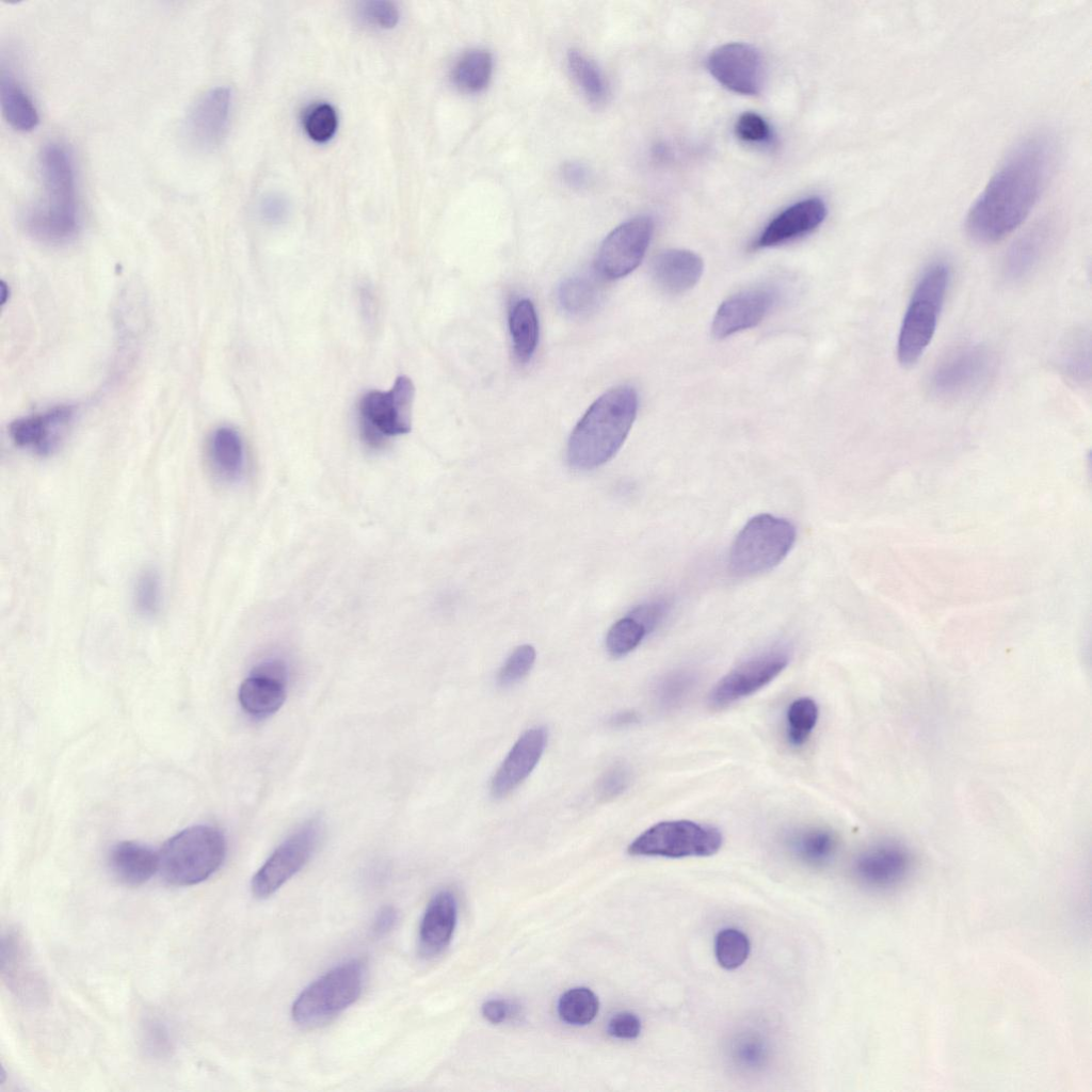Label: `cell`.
Returning <instances> with one entry per match:
<instances>
[{"instance_id": "cell-1", "label": "cell", "mask_w": 1092, "mask_h": 1092, "mask_svg": "<svg viewBox=\"0 0 1092 1092\" xmlns=\"http://www.w3.org/2000/svg\"><path fill=\"white\" fill-rule=\"evenodd\" d=\"M1057 157L1056 139L1048 132H1034L1016 143L967 212L969 238L991 244L1015 230L1039 202Z\"/></svg>"}, {"instance_id": "cell-2", "label": "cell", "mask_w": 1092, "mask_h": 1092, "mask_svg": "<svg viewBox=\"0 0 1092 1092\" xmlns=\"http://www.w3.org/2000/svg\"><path fill=\"white\" fill-rule=\"evenodd\" d=\"M41 194L25 211L22 224L34 240L61 245L76 238L80 213L71 155L61 143L46 144L39 154Z\"/></svg>"}, {"instance_id": "cell-3", "label": "cell", "mask_w": 1092, "mask_h": 1092, "mask_svg": "<svg viewBox=\"0 0 1092 1092\" xmlns=\"http://www.w3.org/2000/svg\"><path fill=\"white\" fill-rule=\"evenodd\" d=\"M637 411L638 395L630 386L611 388L597 398L569 436L571 467L592 470L611 460L624 444Z\"/></svg>"}, {"instance_id": "cell-4", "label": "cell", "mask_w": 1092, "mask_h": 1092, "mask_svg": "<svg viewBox=\"0 0 1092 1092\" xmlns=\"http://www.w3.org/2000/svg\"><path fill=\"white\" fill-rule=\"evenodd\" d=\"M226 840L210 825L187 828L167 839L160 851L159 869L165 882L191 886L207 880L223 864Z\"/></svg>"}, {"instance_id": "cell-5", "label": "cell", "mask_w": 1092, "mask_h": 1092, "mask_svg": "<svg viewBox=\"0 0 1092 1092\" xmlns=\"http://www.w3.org/2000/svg\"><path fill=\"white\" fill-rule=\"evenodd\" d=\"M949 278V268L943 261L933 262L919 277L898 335L897 357L903 367L916 364L931 342Z\"/></svg>"}, {"instance_id": "cell-6", "label": "cell", "mask_w": 1092, "mask_h": 1092, "mask_svg": "<svg viewBox=\"0 0 1092 1092\" xmlns=\"http://www.w3.org/2000/svg\"><path fill=\"white\" fill-rule=\"evenodd\" d=\"M796 528L771 514L752 517L735 537L728 557L730 572L751 577L778 565L796 542Z\"/></svg>"}, {"instance_id": "cell-7", "label": "cell", "mask_w": 1092, "mask_h": 1092, "mask_svg": "<svg viewBox=\"0 0 1092 1092\" xmlns=\"http://www.w3.org/2000/svg\"><path fill=\"white\" fill-rule=\"evenodd\" d=\"M364 976L360 961L351 960L335 966L296 997L291 1009L293 1021L305 1028L331 1021L359 997Z\"/></svg>"}, {"instance_id": "cell-8", "label": "cell", "mask_w": 1092, "mask_h": 1092, "mask_svg": "<svg viewBox=\"0 0 1092 1092\" xmlns=\"http://www.w3.org/2000/svg\"><path fill=\"white\" fill-rule=\"evenodd\" d=\"M719 829L691 820H667L655 823L628 846L633 856L682 858L710 856L722 847Z\"/></svg>"}, {"instance_id": "cell-9", "label": "cell", "mask_w": 1092, "mask_h": 1092, "mask_svg": "<svg viewBox=\"0 0 1092 1092\" xmlns=\"http://www.w3.org/2000/svg\"><path fill=\"white\" fill-rule=\"evenodd\" d=\"M414 396V384L405 375L397 378L387 391L365 394L358 405L363 440L371 448H380L388 437L410 432Z\"/></svg>"}, {"instance_id": "cell-10", "label": "cell", "mask_w": 1092, "mask_h": 1092, "mask_svg": "<svg viewBox=\"0 0 1092 1092\" xmlns=\"http://www.w3.org/2000/svg\"><path fill=\"white\" fill-rule=\"evenodd\" d=\"M993 368L994 357L985 347L960 348L935 367L930 378V391L943 401L963 399L987 381Z\"/></svg>"}, {"instance_id": "cell-11", "label": "cell", "mask_w": 1092, "mask_h": 1092, "mask_svg": "<svg viewBox=\"0 0 1092 1092\" xmlns=\"http://www.w3.org/2000/svg\"><path fill=\"white\" fill-rule=\"evenodd\" d=\"M790 651L785 645L770 647L732 669L712 687L708 703L723 708L771 682L788 665Z\"/></svg>"}, {"instance_id": "cell-12", "label": "cell", "mask_w": 1092, "mask_h": 1092, "mask_svg": "<svg viewBox=\"0 0 1092 1092\" xmlns=\"http://www.w3.org/2000/svg\"><path fill=\"white\" fill-rule=\"evenodd\" d=\"M320 832L321 822L314 818L285 839L253 877V894L267 898L300 871L312 855Z\"/></svg>"}, {"instance_id": "cell-13", "label": "cell", "mask_w": 1092, "mask_h": 1092, "mask_svg": "<svg viewBox=\"0 0 1092 1092\" xmlns=\"http://www.w3.org/2000/svg\"><path fill=\"white\" fill-rule=\"evenodd\" d=\"M654 223L649 216L632 218L614 228L600 244L595 269L601 278L613 280L632 272L649 245Z\"/></svg>"}, {"instance_id": "cell-14", "label": "cell", "mask_w": 1092, "mask_h": 1092, "mask_svg": "<svg viewBox=\"0 0 1092 1092\" xmlns=\"http://www.w3.org/2000/svg\"><path fill=\"white\" fill-rule=\"evenodd\" d=\"M707 67L722 85L736 93L754 95L764 85L762 58L748 44L728 43L719 46L710 52Z\"/></svg>"}, {"instance_id": "cell-15", "label": "cell", "mask_w": 1092, "mask_h": 1092, "mask_svg": "<svg viewBox=\"0 0 1092 1092\" xmlns=\"http://www.w3.org/2000/svg\"><path fill=\"white\" fill-rule=\"evenodd\" d=\"M231 100L229 87L216 86L194 102L183 124V134L189 145L206 151L220 144L229 124Z\"/></svg>"}, {"instance_id": "cell-16", "label": "cell", "mask_w": 1092, "mask_h": 1092, "mask_svg": "<svg viewBox=\"0 0 1092 1092\" xmlns=\"http://www.w3.org/2000/svg\"><path fill=\"white\" fill-rule=\"evenodd\" d=\"M75 417V407L55 405L43 413L14 420L9 433L20 448L30 449L41 455H48L58 449L66 436Z\"/></svg>"}, {"instance_id": "cell-17", "label": "cell", "mask_w": 1092, "mask_h": 1092, "mask_svg": "<svg viewBox=\"0 0 1092 1092\" xmlns=\"http://www.w3.org/2000/svg\"><path fill=\"white\" fill-rule=\"evenodd\" d=\"M777 301V291L769 287L752 288L726 299L718 308L712 335L723 339L760 323Z\"/></svg>"}, {"instance_id": "cell-18", "label": "cell", "mask_w": 1092, "mask_h": 1092, "mask_svg": "<svg viewBox=\"0 0 1092 1092\" xmlns=\"http://www.w3.org/2000/svg\"><path fill=\"white\" fill-rule=\"evenodd\" d=\"M909 850L895 841H882L864 850L855 860L853 870L864 885L886 889L901 883L912 869Z\"/></svg>"}, {"instance_id": "cell-19", "label": "cell", "mask_w": 1092, "mask_h": 1092, "mask_svg": "<svg viewBox=\"0 0 1092 1092\" xmlns=\"http://www.w3.org/2000/svg\"><path fill=\"white\" fill-rule=\"evenodd\" d=\"M547 743L543 726L526 729L515 741L491 781L494 798H503L518 787L539 764Z\"/></svg>"}, {"instance_id": "cell-20", "label": "cell", "mask_w": 1092, "mask_h": 1092, "mask_svg": "<svg viewBox=\"0 0 1092 1092\" xmlns=\"http://www.w3.org/2000/svg\"><path fill=\"white\" fill-rule=\"evenodd\" d=\"M287 669L278 660L257 665L246 677L238 693L243 710L255 718L276 712L286 700Z\"/></svg>"}, {"instance_id": "cell-21", "label": "cell", "mask_w": 1092, "mask_h": 1092, "mask_svg": "<svg viewBox=\"0 0 1092 1092\" xmlns=\"http://www.w3.org/2000/svg\"><path fill=\"white\" fill-rule=\"evenodd\" d=\"M828 209L819 197L799 200L784 209L761 231L754 247H770L802 237L816 229L825 219Z\"/></svg>"}, {"instance_id": "cell-22", "label": "cell", "mask_w": 1092, "mask_h": 1092, "mask_svg": "<svg viewBox=\"0 0 1092 1092\" xmlns=\"http://www.w3.org/2000/svg\"><path fill=\"white\" fill-rule=\"evenodd\" d=\"M456 916V900L451 892L440 890L433 896L419 928V949L422 956L432 958L448 947L455 929Z\"/></svg>"}, {"instance_id": "cell-23", "label": "cell", "mask_w": 1092, "mask_h": 1092, "mask_svg": "<svg viewBox=\"0 0 1092 1092\" xmlns=\"http://www.w3.org/2000/svg\"><path fill=\"white\" fill-rule=\"evenodd\" d=\"M704 270L702 258L687 250H668L658 254L652 263V276L658 287L672 294L693 288Z\"/></svg>"}, {"instance_id": "cell-24", "label": "cell", "mask_w": 1092, "mask_h": 1092, "mask_svg": "<svg viewBox=\"0 0 1092 1092\" xmlns=\"http://www.w3.org/2000/svg\"><path fill=\"white\" fill-rule=\"evenodd\" d=\"M113 876L124 885L136 887L147 882L159 869V855L149 847L135 841L114 845L108 856Z\"/></svg>"}, {"instance_id": "cell-25", "label": "cell", "mask_w": 1092, "mask_h": 1092, "mask_svg": "<svg viewBox=\"0 0 1092 1092\" xmlns=\"http://www.w3.org/2000/svg\"><path fill=\"white\" fill-rule=\"evenodd\" d=\"M1053 238V227L1042 223L1018 237L1006 253L1002 271L1010 282L1031 274L1045 255Z\"/></svg>"}, {"instance_id": "cell-26", "label": "cell", "mask_w": 1092, "mask_h": 1092, "mask_svg": "<svg viewBox=\"0 0 1092 1092\" xmlns=\"http://www.w3.org/2000/svg\"><path fill=\"white\" fill-rule=\"evenodd\" d=\"M0 103L7 124L19 132H30L39 123L34 102L12 71H2L0 78Z\"/></svg>"}, {"instance_id": "cell-27", "label": "cell", "mask_w": 1092, "mask_h": 1092, "mask_svg": "<svg viewBox=\"0 0 1092 1092\" xmlns=\"http://www.w3.org/2000/svg\"><path fill=\"white\" fill-rule=\"evenodd\" d=\"M209 457L218 476L226 481L241 477L244 448L239 433L229 427L218 428L209 440Z\"/></svg>"}, {"instance_id": "cell-28", "label": "cell", "mask_w": 1092, "mask_h": 1092, "mask_svg": "<svg viewBox=\"0 0 1092 1092\" xmlns=\"http://www.w3.org/2000/svg\"><path fill=\"white\" fill-rule=\"evenodd\" d=\"M509 330L513 351L518 362L528 363L539 341V319L534 304L529 299L516 301L509 314Z\"/></svg>"}, {"instance_id": "cell-29", "label": "cell", "mask_w": 1092, "mask_h": 1092, "mask_svg": "<svg viewBox=\"0 0 1092 1092\" xmlns=\"http://www.w3.org/2000/svg\"><path fill=\"white\" fill-rule=\"evenodd\" d=\"M601 300V287L591 276L578 275L566 278L559 287L558 302L561 308L574 317L593 312Z\"/></svg>"}, {"instance_id": "cell-30", "label": "cell", "mask_w": 1092, "mask_h": 1092, "mask_svg": "<svg viewBox=\"0 0 1092 1092\" xmlns=\"http://www.w3.org/2000/svg\"><path fill=\"white\" fill-rule=\"evenodd\" d=\"M788 842L792 853L810 866H822L830 862L837 848L835 835L820 828L796 831Z\"/></svg>"}, {"instance_id": "cell-31", "label": "cell", "mask_w": 1092, "mask_h": 1092, "mask_svg": "<svg viewBox=\"0 0 1092 1092\" xmlns=\"http://www.w3.org/2000/svg\"><path fill=\"white\" fill-rule=\"evenodd\" d=\"M493 74V58L482 49L464 53L452 68V81L462 91L478 93L484 90Z\"/></svg>"}, {"instance_id": "cell-32", "label": "cell", "mask_w": 1092, "mask_h": 1092, "mask_svg": "<svg viewBox=\"0 0 1092 1092\" xmlns=\"http://www.w3.org/2000/svg\"><path fill=\"white\" fill-rule=\"evenodd\" d=\"M568 70L585 97L593 103L604 102L608 96V85L597 65L577 49L567 52Z\"/></svg>"}, {"instance_id": "cell-33", "label": "cell", "mask_w": 1092, "mask_h": 1092, "mask_svg": "<svg viewBox=\"0 0 1092 1092\" xmlns=\"http://www.w3.org/2000/svg\"><path fill=\"white\" fill-rule=\"evenodd\" d=\"M598 1009V997L584 986L567 990L558 1001L559 1017L564 1023L575 1026L590 1024L596 1017Z\"/></svg>"}, {"instance_id": "cell-34", "label": "cell", "mask_w": 1092, "mask_h": 1092, "mask_svg": "<svg viewBox=\"0 0 1092 1092\" xmlns=\"http://www.w3.org/2000/svg\"><path fill=\"white\" fill-rule=\"evenodd\" d=\"M819 718L817 703L810 697H799L786 711V735L793 746L803 745L813 733Z\"/></svg>"}, {"instance_id": "cell-35", "label": "cell", "mask_w": 1092, "mask_h": 1092, "mask_svg": "<svg viewBox=\"0 0 1092 1092\" xmlns=\"http://www.w3.org/2000/svg\"><path fill=\"white\" fill-rule=\"evenodd\" d=\"M695 680L694 673L687 669L667 673L658 679L654 688L657 705L664 710L676 708L689 695Z\"/></svg>"}, {"instance_id": "cell-36", "label": "cell", "mask_w": 1092, "mask_h": 1092, "mask_svg": "<svg viewBox=\"0 0 1092 1092\" xmlns=\"http://www.w3.org/2000/svg\"><path fill=\"white\" fill-rule=\"evenodd\" d=\"M647 635L645 627L627 614L617 620L608 630L606 648L612 657H624L637 648Z\"/></svg>"}, {"instance_id": "cell-37", "label": "cell", "mask_w": 1092, "mask_h": 1092, "mask_svg": "<svg viewBox=\"0 0 1092 1092\" xmlns=\"http://www.w3.org/2000/svg\"><path fill=\"white\" fill-rule=\"evenodd\" d=\"M750 941L740 930L725 928L718 932L714 940V954L718 963L732 970L741 966L750 953Z\"/></svg>"}, {"instance_id": "cell-38", "label": "cell", "mask_w": 1092, "mask_h": 1092, "mask_svg": "<svg viewBox=\"0 0 1092 1092\" xmlns=\"http://www.w3.org/2000/svg\"><path fill=\"white\" fill-rule=\"evenodd\" d=\"M303 127L312 141L317 143L330 141L338 128V115L335 108L327 102L309 106L303 115Z\"/></svg>"}, {"instance_id": "cell-39", "label": "cell", "mask_w": 1092, "mask_h": 1092, "mask_svg": "<svg viewBox=\"0 0 1092 1092\" xmlns=\"http://www.w3.org/2000/svg\"><path fill=\"white\" fill-rule=\"evenodd\" d=\"M536 653L532 645L523 644L517 646L505 659L497 675V681L501 687L514 686L524 679L535 661Z\"/></svg>"}, {"instance_id": "cell-40", "label": "cell", "mask_w": 1092, "mask_h": 1092, "mask_svg": "<svg viewBox=\"0 0 1092 1092\" xmlns=\"http://www.w3.org/2000/svg\"><path fill=\"white\" fill-rule=\"evenodd\" d=\"M134 606L138 612L145 616L155 615L161 604V582L159 574L151 568L145 569L139 577L134 587Z\"/></svg>"}, {"instance_id": "cell-41", "label": "cell", "mask_w": 1092, "mask_h": 1092, "mask_svg": "<svg viewBox=\"0 0 1092 1092\" xmlns=\"http://www.w3.org/2000/svg\"><path fill=\"white\" fill-rule=\"evenodd\" d=\"M630 782L629 768L624 764H614L598 777L595 786L596 797L601 801L613 800L629 787Z\"/></svg>"}, {"instance_id": "cell-42", "label": "cell", "mask_w": 1092, "mask_h": 1092, "mask_svg": "<svg viewBox=\"0 0 1092 1092\" xmlns=\"http://www.w3.org/2000/svg\"><path fill=\"white\" fill-rule=\"evenodd\" d=\"M358 13L364 21L381 29H391L398 25L400 19L398 7L392 2L384 0L360 3Z\"/></svg>"}, {"instance_id": "cell-43", "label": "cell", "mask_w": 1092, "mask_h": 1092, "mask_svg": "<svg viewBox=\"0 0 1092 1092\" xmlns=\"http://www.w3.org/2000/svg\"><path fill=\"white\" fill-rule=\"evenodd\" d=\"M1064 365L1067 372L1078 380L1090 374V340L1083 336L1071 341L1065 352Z\"/></svg>"}, {"instance_id": "cell-44", "label": "cell", "mask_w": 1092, "mask_h": 1092, "mask_svg": "<svg viewBox=\"0 0 1092 1092\" xmlns=\"http://www.w3.org/2000/svg\"><path fill=\"white\" fill-rule=\"evenodd\" d=\"M737 135L745 142H767L771 138L768 123L758 114L745 112L736 123Z\"/></svg>"}, {"instance_id": "cell-45", "label": "cell", "mask_w": 1092, "mask_h": 1092, "mask_svg": "<svg viewBox=\"0 0 1092 1092\" xmlns=\"http://www.w3.org/2000/svg\"><path fill=\"white\" fill-rule=\"evenodd\" d=\"M669 606L668 600L663 598L655 599L636 606L628 614L639 621L645 627L647 633H651L667 616Z\"/></svg>"}, {"instance_id": "cell-46", "label": "cell", "mask_w": 1092, "mask_h": 1092, "mask_svg": "<svg viewBox=\"0 0 1092 1092\" xmlns=\"http://www.w3.org/2000/svg\"><path fill=\"white\" fill-rule=\"evenodd\" d=\"M607 1030L616 1039L632 1040L641 1032V1021L632 1012H619L610 1018Z\"/></svg>"}, {"instance_id": "cell-47", "label": "cell", "mask_w": 1092, "mask_h": 1092, "mask_svg": "<svg viewBox=\"0 0 1092 1092\" xmlns=\"http://www.w3.org/2000/svg\"><path fill=\"white\" fill-rule=\"evenodd\" d=\"M260 212L263 220L268 223L278 224L286 219L288 205L284 197L277 194H270L261 202Z\"/></svg>"}, {"instance_id": "cell-48", "label": "cell", "mask_w": 1092, "mask_h": 1092, "mask_svg": "<svg viewBox=\"0 0 1092 1092\" xmlns=\"http://www.w3.org/2000/svg\"><path fill=\"white\" fill-rule=\"evenodd\" d=\"M561 176L566 184L575 189L587 187L591 179L589 168L576 161L564 163L561 168Z\"/></svg>"}, {"instance_id": "cell-49", "label": "cell", "mask_w": 1092, "mask_h": 1092, "mask_svg": "<svg viewBox=\"0 0 1092 1092\" xmlns=\"http://www.w3.org/2000/svg\"><path fill=\"white\" fill-rule=\"evenodd\" d=\"M737 1056L744 1065L755 1066L762 1062V1059L765 1058V1047L762 1043L755 1038H746L742 1040L738 1046Z\"/></svg>"}, {"instance_id": "cell-50", "label": "cell", "mask_w": 1092, "mask_h": 1092, "mask_svg": "<svg viewBox=\"0 0 1092 1092\" xmlns=\"http://www.w3.org/2000/svg\"><path fill=\"white\" fill-rule=\"evenodd\" d=\"M482 1015L492 1024H501L512 1014V1006L502 999H489L482 1005Z\"/></svg>"}, {"instance_id": "cell-51", "label": "cell", "mask_w": 1092, "mask_h": 1092, "mask_svg": "<svg viewBox=\"0 0 1092 1092\" xmlns=\"http://www.w3.org/2000/svg\"><path fill=\"white\" fill-rule=\"evenodd\" d=\"M397 919L398 914L392 906L381 909L373 920V934L378 936L387 934L395 927Z\"/></svg>"}, {"instance_id": "cell-52", "label": "cell", "mask_w": 1092, "mask_h": 1092, "mask_svg": "<svg viewBox=\"0 0 1092 1092\" xmlns=\"http://www.w3.org/2000/svg\"><path fill=\"white\" fill-rule=\"evenodd\" d=\"M640 721V716L635 710H622L612 714L609 724L615 728L631 726Z\"/></svg>"}]
</instances>
